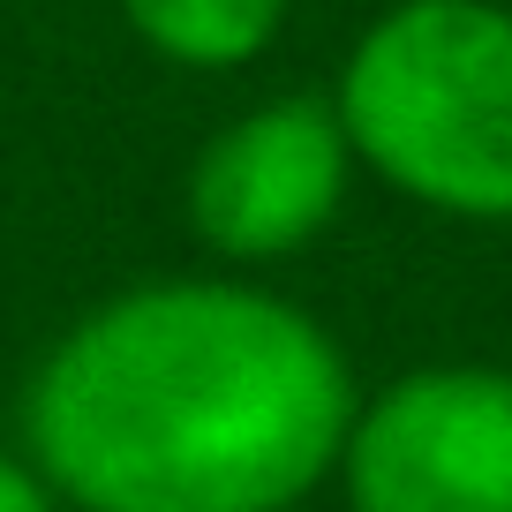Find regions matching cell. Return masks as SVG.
Wrapping results in <instances>:
<instances>
[{
	"mask_svg": "<svg viewBox=\"0 0 512 512\" xmlns=\"http://www.w3.org/2000/svg\"><path fill=\"white\" fill-rule=\"evenodd\" d=\"M31 452L83 512H287L354 430L339 347L249 287H144L31 377Z\"/></svg>",
	"mask_w": 512,
	"mask_h": 512,
	"instance_id": "6da1fadb",
	"label": "cell"
},
{
	"mask_svg": "<svg viewBox=\"0 0 512 512\" xmlns=\"http://www.w3.org/2000/svg\"><path fill=\"white\" fill-rule=\"evenodd\" d=\"M347 144L407 196L512 219V16L490 0H407L339 76Z\"/></svg>",
	"mask_w": 512,
	"mask_h": 512,
	"instance_id": "7a4b0ae2",
	"label": "cell"
},
{
	"mask_svg": "<svg viewBox=\"0 0 512 512\" xmlns=\"http://www.w3.org/2000/svg\"><path fill=\"white\" fill-rule=\"evenodd\" d=\"M339 452L354 512H512V377H400Z\"/></svg>",
	"mask_w": 512,
	"mask_h": 512,
	"instance_id": "3957f363",
	"label": "cell"
},
{
	"mask_svg": "<svg viewBox=\"0 0 512 512\" xmlns=\"http://www.w3.org/2000/svg\"><path fill=\"white\" fill-rule=\"evenodd\" d=\"M347 128L317 98H279L249 113L196 159L189 219L226 256H287L339 211Z\"/></svg>",
	"mask_w": 512,
	"mask_h": 512,
	"instance_id": "277c9868",
	"label": "cell"
},
{
	"mask_svg": "<svg viewBox=\"0 0 512 512\" xmlns=\"http://www.w3.org/2000/svg\"><path fill=\"white\" fill-rule=\"evenodd\" d=\"M121 8L159 53L196 61V68L249 61L287 16V0H121Z\"/></svg>",
	"mask_w": 512,
	"mask_h": 512,
	"instance_id": "5b68a950",
	"label": "cell"
},
{
	"mask_svg": "<svg viewBox=\"0 0 512 512\" xmlns=\"http://www.w3.org/2000/svg\"><path fill=\"white\" fill-rule=\"evenodd\" d=\"M0 512H46V497H38V482L23 475V467L0 460Z\"/></svg>",
	"mask_w": 512,
	"mask_h": 512,
	"instance_id": "8992f818",
	"label": "cell"
}]
</instances>
